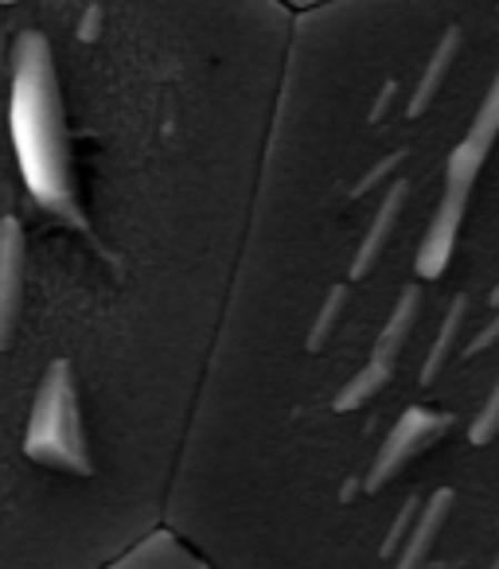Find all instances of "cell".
Here are the masks:
<instances>
[{
	"instance_id": "6da1fadb",
	"label": "cell",
	"mask_w": 499,
	"mask_h": 569,
	"mask_svg": "<svg viewBox=\"0 0 499 569\" xmlns=\"http://www.w3.org/2000/svg\"><path fill=\"white\" fill-rule=\"evenodd\" d=\"M12 144L28 191L40 199V207L87 234L90 227L71 176L63 90L43 32H20V40L12 43Z\"/></svg>"
},
{
	"instance_id": "7a4b0ae2",
	"label": "cell",
	"mask_w": 499,
	"mask_h": 569,
	"mask_svg": "<svg viewBox=\"0 0 499 569\" xmlns=\"http://www.w3.org/2000/svg\"><path fill=\"white\" fill-rule=\"evenodd\" d=\"M496 141H499V74L491 79L472 126L460 137L457 149L449 152V164H445V196H441V203H437L426 238H421V246H418V273L426 277V281H437V277L449 269L452 250H457V242H460V222H465V214H468V199H472L480 168L488 164Z\"/></svg>"
},
{
	"instance_id": "3957f363",
	"label": "cell",
	"mask_w": 499,
	"mask_h": 569,
	"mask_svg": "<svg viewBox=\"0 0 499 569\" xmlns=\"http://www.w3.org/2000/svg\"><path fill=\"white\" fill-rule=\"evenodd\" d=\"M24 457L36 460V465L71 472V476L94 472L71 359H56V363L43 371V382H40V390H36L32 413H28Z\"/></svg>"
},
{
	"instance_id": "277c9868",
	"label": "cell",
	"mask_w": 499,
	"mask_h": 569,
	"mask_svg": "<svg viewBox=\"0 0 499 569\" xmlns=\"http://www.w3.org/2000/svg\"><path fill=\"white\" fill-rule=\"evenodd\" d=\"M418 312H421V289H418V284H410V289H402L395 312H390V320L382 325V332H379V340H375L367 367L340 390V395H336V402H332L336 410L356 413V410H363L375 395H382V390H387V382L395 379V371H398V356H402L406 340H410Z\"/></svg>"
},
{
	"instance_id": "5b68a950",
	"label": "cell",
	"mask_w": 499,
	"mask_h": 569,
	"mask_svg": "<svg viewBox=\"0 0 499 569\" xmlns=\"http://www.w3.org/2000/svg\"><path fill=\"white\" fill-rule=\"evenodd\" d=\"M449 429H452V413L429 410V406H410V410L395 421V429L387 433L382 449L375 452V465H371V472H367L363 488L367 491L387 488L398 472H406L410 460H418L421 452H426L433 441H441Z\"/></svg>"
},
{
	"instance_id": "8992f818",
	"label": "cell",
	"mask_w": 499,
	"mask_h": 569,
	"mask_svg": "<svg viewBox=\"0 0 499 569\" xmlns=\"http://www.w3.org/2000/svg\"><path fill=\"white\" fill-rule=\"evenodd\" d=\"M24 277H28V234L17 214L0 219V351L17 340L20 309H24Z\"/></svg>"
},
{
	"instance_id": "52a82bcc",
	"label": "cell",
	"mask_w": 499,
	"mask_h": 569,
	"mask_svg": "<svg viewBox=\"0 0 499 569\" xmlns=\"http://www.w3.org/2000/svg\"><path fill=\"white\" fill-rule=\"evenodd\" d=\"M452 503H457V491L452 488H437L433 496L421 503L410 535H406L402 546L395 550V569H421L426 566L429 553H433V546H437V538H441L445 522H449Z\"/></svg>"
},
{
	"instance_id": "ba28073f",
	"label": "cell",
	"mask_w": 499,
	"mask_h": 569,
	"mask_svg": "<svg viewBox=\"0 0 499 569\" xmlns=\"http://www.w3.org/2000/svg\"><path fill=\"white\" fill-rule=\"evenodd\" d=\"M406 199H410V180H395V183H390V191H387V196H382L379 211H375L371 227H367L363 242H359L356 261H351V281H363V277L375 269V261H379V253L387 250L390 234H395L398 214H402Z\"/></svg>"
},
{
	"instance_id": "9c48e42d",
	"label": "cell",
	"mask_w": 499,
	"mask_h": 569,
	"mask_svg": "<svg viewBox=\"0 0 499 569\" xmlns=\"http://www.w3.org/2000/svg\"><path fill=\"white\" fill-rule=\"evenodd\" d=\"M457 51H460V28L452 24V28H445V36L437 40L433 56H429L426 71H421L418 87H413V94H410L406 118H421V113L433 106V98L441 94L445 79H449V71H452V59H457Z\"/></svg>"
},
{
	"instance_id": "30bf717a",
	"label": "cell",
	"mask_w": 499,
	"mask_h": 569,
	"mask_svg": "<svg viewBox=\"0 0 499 569\" xmlns=\"http://www.w3.org/2000/svg\"><path fill=\"white\" fill-rule=\"evenodd\" d=\"M465 325H468V297L460 293L457 301L449 305V312H445L441 332H437L433 348H429V356H426V367H421V387H433V379L445 371V363H449V356H452V348H457L460 328Z\"/></svg>"
},
{
	"instance_id": "8fae6325",
	"label": "cell",
	"mask_w": 499,
	"mask_h": 569,
	"mask_svg": "<svg viewBox=\"0 0 499 569\" xmlns=\"http://www.w3.org/2000/svg\"><path fill=\"white\" fill-rule=\"evenodd\" d=\"M343 305H348V284H336L332 293H328L325 309H320L317 325H312V332H309V351H320L328 343V336L336 332V320L343 317Z\"/></svg>"
},
{
	"instance_id": "7c38bea8",
	"label": "cell",
	"mask_w": 499,
	"mask_h": 569,
	"mask_svg": "<svg viewBox=\"0 0 499 569\" xmlns=\"http://www.w3.org/2000/svg\"><path fill=\"white\" fill-rule=\"evenodd\" d=\"M499 437V379L496 387H491L488 402L480 406V413L472 418V426H468V441L476 445V449H483L488 441H496Z\"/></svg>"
},
{
	"instance_id": "4fadbf2b",
	"label": "cell",
	"mask_w": 499,
	"mask_h": 569,
	"mask_svg": "<svg viewBox=\"0 0 499 569\" xmlns=\"http://www.w3.org/2000/svg\"><path fill=\"white\" fill-rule=\"evenodd\" d=\"M418 511H421V499L410 496V499H406L402 511H398V519H395V527H390L387 542H382V553H387V558H395V550L402 546V538L410 535V527H413V519H418Z\"/></svg>"
},
{
	"instance_id": "5bb4252c",
	"label": "cell",
	"mask_w": 499,
	"mask_h": 569,
	"mask_svg": "<svg viewBox=\"0 0 499 569\" xmlns=\"http://www.w3.org/2000/svg\"><path fill=\"white\" fill-rule=\"evenodd\" d=\"M402 160H406V152H402V149H398V152H390L387 160H379V164H375L371 172H367L363 180H359L356 188H351V196H356V199H359V196H367V191H371V188H375V183H379V180H387V176L395 172V168L402 164Z\"/></svg>"
},
{
	"instance_id": "9a60e30c",
	"label": "cell",
	"mask_w": 499,
	"mask_h": 569,
	"mask_svg": "<svg viewBox=\"0 0 499 569\" xmlns=\"http://www.w3.org/2000/svg\"><path fill=\"white\" fill-rule=\"evenodd\" d=\"M491 343H499V317L491 320V325H483V328H480V336H476V340L468 343V348H465V356H468V359H472V356H480V351H488Z\"/></svg>"
},
{
	"instance_id": "2e32d148",
	"label": "cell",
	"mask_w": 499,
	"mask_h": 569,
	"mask_svg": "<svg viewBox=\"0 0 499 569\" xmlns=\"http://www.w3.org/2000/svg\"><path fill=\"white\" fill-rule=\"evenodd\" d=\"M395 94H398V82H387V87H382V94H379V102L371 106V118H367L371 126H379V121L387 118L390 106H395Z\"/></svg>"
},
{
	"instance_id": "e0dca14e",
	"label": "cell",
	"mask_w": 499,
	"mask_h": 569,
	"mask_svg": "<svg viewBox=\"0 0 499 569\" xmlns=\"http://www.w3.org/2000/svg\"><path fill=\"white\" fill-rule=\"evenodd\" d=\"M491 305H496V309H499V284H496V289H491Z\"/></svg>"
},
{
	"instance_id": "ac0fdd59",
	"label": "cell",
	"mask_w": 499,
	"mask_h": 569,
	"mask_svg": "<svg viewBox=\"0 0 499 569\" xmlns=\"http://www.w3.org/2000/svg\"><path fill=\"white\" fill-rule=\"evenodd\" d=\"M491 569H499V558H496V561H491Z\"/></svg>"
}]
</instances>
